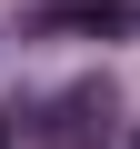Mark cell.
Wrapping results in <instances>:
<instances>
[{
  "label": "cell",
  "mask_w": 140,
  "mask_h": 149,
  "mask_svg": "<svg viewBox=\"0 0 140 149\" xmlns=\"http://www.w3.org/2000/svg\"><path fill=\"white\" fill-rule=\"evenodd\" d=\"M40 139H50V149H100V139H110V90H100V80H90V90H70V100L50 109Z\"/></svg>",
  "instance_id": "cell-1"
},
{
  "label": "cell",
  "mask_w": 140,
  "mask_h": 149,
  "mask_svg": "<svg viewBox=\"0 0 140 149\" xmlns=\"http://www.w3.org/2000/svg\"><path fill=\"white\" fill-rule=\"evenodd\" d=\"M0 149H10V129H0Z\"/></svg>",
  "instance_id": "cell-2"
},
{
  "label": "cell",
  "mask_w": 140,
  "mask_h": 149,
  "mask_svg": "<svg viewBox=\"0 0 140 149\" xmlns=\"http://www.w3.org/2000/svg\"><path fill=\"white\" fill-rule=\"evenodd\" d=\"M130 149H140V139H130Z\"/></svg>",
  "instance_id": "cell-3"
}]
</instances>
